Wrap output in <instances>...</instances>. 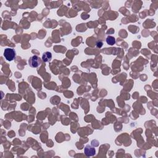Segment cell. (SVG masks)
Returning <instances> with one entry per match:
<instances>
[{"label": "cell", "instance_id": "6da1fadb", "mask_svg": "<svg viewBox=\"0 0 158 158\" xmlns=\"http://www.w3.org/2000/svg\"><path fill=\"white\" fill-rule=\"evenodd\" d=\"M4 56L8 61H12L16 57V51L12 48H6L4 51Z\"/></svg>", "mask_w": 158, "mask_h": 158}, {"label": "cell", "instance_id": "7a4b0ae2", "mask_svg": "<svg viewBox=\"0 0 158 158\" xmlns=\"http://www.w3.org/2000/svg\"><path fill=\"white\" fill-rule=\"evenodd\" d=\"M29 64L31 67H38L41 64V59L38 56L35 55V56L30 57L29 59Z\"/></svg>", "mask_w": 158, "mask_h": 158}, {"label": "cell", "instance_id": "3957f363", "mask_svg": "<svg viewBox=\"0 0 158 158\" xmlns=\"http://www.w3.org/2000/svg\"><path fill=\"white\" fill-rule=\"evenodd\" d=\"M85 154L88 157L93 156L96 154V150L94 147L91 145H87L84 149Z\"/></svg>", "mask_w": 158, "mask_h": 158}, {"label": "cell", "instance_id": "277c9868", "mask_svg": "<svg viewBox=\"0 0 158 158\" xmlns=\"http://www.w3.org/2000/svg\"><path fill=\"white\" fill-rule=\"evenodd\" d=\"M51 59H52V54L50 52L47 51L43 54L42 59H43V61L45 62V63H47V62L51 61Z\"/></svg>", "mask_w": 158, "mask_h": 158}, {"label": "cell", "instance_id": "5b68a950", "mask_svg": "<svg viewBox=\"0 0 158 158\" xmlns=\"http://www.w3.org/2000/svg\"><path fill=\"white\" fill-rule=\"evenodd\" d=\"M106 43L109 45H114L115 43V39L112 36H108L106 38Z\"/></svg>", "mask_w": 158, "mask_h": 158}]
</instances>
